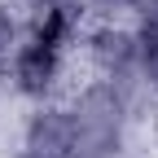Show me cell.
<instances>
[{
	"instance_id": "1",
	"label": "cell",
	"mask_w": 158,
	"mask_h": 158,
	"mask_svg": "<svg viewBox=\"0 0 158 158\" xmlns=\"http://www.w3.org/2000/svg\"><path fill=\"white\" fill-rule=\"evenodd\" d=\"M66 75V53L62 48H48V44H35V40H22L13 53H9V84L18 97L27 101H48L57 92Z\"/></svg>"
},
{
	"instance_id": "2",
	"label": "cell",
	"mask_w": 158,
	"mask_h": 158,
	"mask_svg": "<svg viewBox=\"0 0 158 158\" xmlns=\"http://www.w3.org/2000/svg\"><path fill=\"white\" fill-rule=\"evenodd\" d=\"M22 154L31 158H75V118L70 106L40 101L22 123Z\"/></svg>"
},
{
	"instance_id": "3",
	"label": "cell",
	"mask_w": 158,
	"mask_h": 158,
	"mask_svg": "<svg viewBox=\"0 0 158 158\" xmlns=\"http://www.w3.org/2000/svg\"><path fill=\"white\" fill-rule=\"evenodd\" d=\"M88 57H92V66L101 70L106 79H123V75H136V66H141V35H136L132 27H97L88 31Z\"/></svg>"
},
{
	"instance_id": "4",
	"label": "cell",
	"mask_w": 158,
	"mask_h": 158,
	"mask_svg": "<svg viewBox=\"0 0 158 158\" xmlns=\"http://www.w3.org/2000/svg\"><path fill=\"white\" fill-rule=\"evenodd\" d=\"M79 27H84V5H79V0L35 5V9H31V22H27V40L66 53L75 40H79Z\"/></svg>"
},
{
	"instance_id": "5",
	"label": "cell",
	"mask_w": 158,
	"mask_h": 158,
	"mask_svg": "<svg viewBox=\"0 0 158 158\" xmlns=\"http://www.w3.org/2000/svg\"><path fill=\"white\" fill-rule=\"evenodd\" d=\"M136 35H141V66H136V75H141L145 88L158 97V22H141Z\"/></svg>"
},
{
	"instance_id": "6",
	"label": "cell",
	"mask_w": 158,
	"mask_h": 158,
	"mask_svg": "<svg viewBox=\"0 0 158 158\" xmlns=\"http://www.w3.org/2000/svg\"><path fill=\"white\" fill-rule=\"evenodd\" d=\"M18 44H22V22L13 18V9L0 0V57H9Z\"/></svg>"
},
{
	"instance_id": "7",
	"label": "cell",
	"mask_w": 158,
	"mask_h": 158,
	"mask_svg": "<svg viewBox=\"0 0 158 158\" xmlns=\"http://www.w3.org/2000/svg\"><path fill=\"white\" fill-rule=\"evenodd\" d=\"M132 13L141 22H158V0H132Z\"/></svg>"
},
{
	"instance_id": "8",
	"label": "cell",
	"mask_w": 158,
	"mask_h": 158,
	"mask_svg": "<svg viewBox=\"0 0 158 158\" xmlns=\"http://www.w3.org/2000/svg\"><path fill=\"white\" fill-rule=\"evenodd\" d=\"M88 5H132V0H88Z\"/></svg>"
},
{
	"instance_id": "9",
	"label": "cell",
	"mask_w": 158,
	"mask_h": 158,
	"mask_svg": "<svg viewBox=\"0 0 158 158\" xmlns=\"http://www.w3.org/2000/svg\"><path fill=\"white\" fill-rule=\"evenodd\" d=\"M22 5H31V9H35V5H57V0H22Z\"/></svg>"
},
{
	"instance_id": "10",
	"label": "cell",
	"mask_w": 158,
	"mask_h": 158,
	"mask_svg": "<svg viewBox=\"0 0 158 158\" xmlns=\"http://www.w3.org/2000/svg\"><path fill=\"white\" fill-rule=\"evenodd\" d=\"M9 75V57H0V79H5Z\"/></svg>"
},
{
	"instance_id": "11",
	"label": "cell",
	"mask_w": 158,
	"mask_h": 158,
	"mask_svg": "<svg viewBox=\"0 0 158 158\" xmlns=\"http://www.w3.org/2000/svg\"><path fill=\"white\" fill-rule=\"evenodd\" d=\"M13 158H31V154H13Z\"/></svg>"
}]
</instances>
